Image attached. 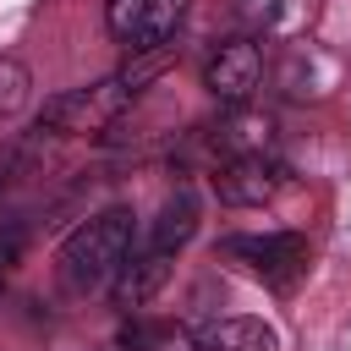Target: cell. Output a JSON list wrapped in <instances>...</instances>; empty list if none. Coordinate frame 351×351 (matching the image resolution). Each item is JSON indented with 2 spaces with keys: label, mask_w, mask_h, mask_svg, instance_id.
<instances>
[{
  "label": "cell",
  "mask_w": 351,
  "mask_h": 351,
  "mask_svg": "<svg viewBox=\"0 0 351 351\" xmlns=\"http://www.w3.org/2000/svg\"><path fill=\"white\" fill-rule=\"evenodd\" d=\"M132 252H137V214H132V208H104V214L82 219V225L60 241V280H66V291H77V296L104 291Z\"/></svg>",
  "instance_id": "1"
},
{
  "label": "cell",
  "mask_w": 351,
  "mask_h": 351,
  "mask_svg": "<svg viewBox=\"0 0 351 351\" xmlns=\"http://www.w3.org/2000/svg\"><path fill=\"white\" fill-rule=\"evenodd\" d=\"M126 104H132V99L121 93V82H115V77L88 82V88H66V93L44 99V110H38V132H55V137L99 132V126H110Z\"/></svg>",
  "instance_id": "2"
},
{
  "label": "cell",
  "mask_w": 351,
  "mask_h": 351,
  "mask_svg": "<svg viewBox=\"0 0 351 351\" xmlns=\"http://www.w3.org/2000/svg\"><path fill=\"white\" fill-rule=\"evenodd\" d=\"M285 186V165L274 159V154H230L219 170H214V192H219V203H230V208H263L274 192Z\"/></svg>",
  "instance_id": "3"
},
{
  "label": "cell",
  "mask_w": 351,
  "mask_h": 351,
  "mask_svg": "<svg viewBox=\"0 0 351 351\" xmlns=\"http://www.w3.org/2000/svg\"><path fill=\"white\" fill-rule=\"evenodd\" d=\"M230 258H241L258 280L269 285H291L302 269H307V236L296 230H274V236H230L225 241Z\"/></svg>",
  "instance_id": "4"
},
{
  "label": "cell",
  "mask_w": 351,
  "mask_h": 351,
  "mask_svg": "<svg viewBox=\"0 0 351 351\" xmlns=\"http://www.w3.org/2000/svg\"><path fill=\"white\" fill-rule=\"evenodd\" d=\"M258 77H263V49H258L252 38L219 44V49L208 55V66H203V88H208L219 104H247L252 88H258Z\"/></svg>",
  "instance_id": "5"
},
{
  "label": "cell",
  "mask_w": 351,
  "mask_h": 351,
  "mask_svg": "<svg viewBox=\"0 0 351 351\" xmlns=\"http://www.w3.org/2000/svg\"><path fill=\"white\" fill-rule=\"evenodd\" d=\"M197 219H203V203H197V192L192 186H176L165 203H159V214H154V225H148V252H159V258H176L192 236H197Z\"/></svg>",
  "instance_id": "6"
},
{
  "label": "cell",
  "mask_w": 351,
  "mask_h": 351,
  "mask_svg": "<svg viewBox=\"0 0 351 351\" xmlns=\"http://www.w3.org/2000/svg\"><path fill=\"white\" fill-rule=\"evenodd\" d=\"M165 280H170V258H159V252H132L126 263H121V274L110 280V302L121 307V313H137V307H148L159 291H165Z\"/></svg>",
  "instance_id": "7"
},
{
  "label": "cell",
  "mask_w": 351,
  "mask_h": 351,
  "mask_svg": "<svg viewBox=\"0 0 351 351\" xmlns=\"http://www.w3.org/2000/svg\"><path fill=\"white\" fill-rule=\"evenodd\" d=\"M192 346L197 351H280V340L263 318H214V324H203V335Z\"/></svg>",
  "instance_id": "8"
},
{
  "label": "cell",
  "mask_w": 351,
  "mask_h": 351,
  "mask_svg": "<svg viewBox=\"0 0 351 351\" xmlns=\"http://www.w3.org/2000/svg\"><path fill=\"white\" fill-rule=\"evenodd\" d=\"M186 11H192V0H148L143 33H137V44H132V49H165V44H176V33H181Z\"/></svg>",
  "instance_id": "9"
},
{
  "label": "cell",
  "mask_w": 351,
  "mask_h": 351,
  "mask_svg": "<svg viewBox=\"0 0 351 351\" xmlns=\"http://www.w3.org/2000/svg\"><path fill=\"white\" fill-rule=\"evenodd\" d=\"M121 351H197L181 329H170V324H126L121 329Z\"/></svg>",
  "instance_id": "10"
},
{
  "label": "cell",
  "mask_w": 351,
  "mask_h": 351,
  "mask_svg": "<svg viewBox=\"0 0 351 351\" xmlns=\"http://www.w3.org/2000/svg\"><path fill=\"white\" fill-rule=\"evenodd\" d=\"M143 16H148V0H104V27L132 49L137 33H143Z\"/></svg>",
  "instance_id": "11"
},
{
  "label": "cell",
  "mask_w": 351,
  "mask_h": 351,
  "mask_svg": "<svg viewBox=\"0 0 351 351\" xmlns=\"http://www.w3.org/2000/svg\"><path fill=\"white\" fill-rule=\"evenodd\" d=\"M27 93H33L27 66H22V60H11V55H0V121H5V115H16V110L27 104Z\"/></svg>",
  "instance_id": "12"
},
{
  "label": "cell",
  "mask_w": 351,
  "mask_h": 351,
  "mask_svg": "<svg viewBox=\"0 0 351 351\" xmlns=\"http://www.w3.org/2000/svg\"><path fill=\"white\" fill-rule=\"evenodd\" d=\"M236 22L247 27L241 38H252V33H269V27L280 22V0H236Z\"/></svg>",
  "instance_id": "13"
},
{
  "label": "cell",
  "mask_w": 351,
  "mask_h": 351,
  "mask_svg": "<svg viewBox=\"0 0 351 351\" xmlns=\"http://www.w3.org/2000/svg\"><path fill=\"white\" fill-rule=\"evenodd\" d=\"M22 241H27V225H22V219H0V285H5V274L16 269Z\"/></svg>",
  "instance_id": "14"
}]
</instances>
